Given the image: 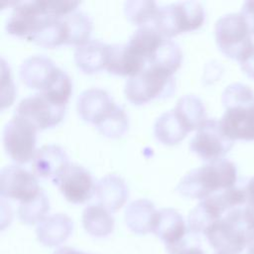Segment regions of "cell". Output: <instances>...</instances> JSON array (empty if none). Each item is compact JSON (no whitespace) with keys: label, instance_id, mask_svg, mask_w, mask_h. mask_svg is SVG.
<instances>
[{"label":"cell","instance_id":"1","mask_svg":"<svg viewBox=\"0 0 254 254\" xmlns=\"http://www.w3.org/2000/svg\"><path fill=\"white\" fill-rule=\"evenodd\" d=\"M235 165L226 160L206 163L186 174L177 186L180 194L190 198L204 199L211 194L236 185Z\"/></svg>","mask_w":254,"mask_h":254},{"label":"cell","instance_id":"2","mask_svg":"<svg viewBox=\"0 0 254 254\" xmlns=\"http://www.w3.org/2000/svg\"><path fill=\"white\" fill-rule=\"evenodd\" d=\"M252 232L243 205L226 212L207 228L204 235L216 253L239 254L247 246Z\"/></svg>","mask_w":254,"mask_h":254},{"label":"cell","instance_id":"3","mask_svg":"<svg viewBox=\"0 0 254 254\" xmlns=\"http://www.w3.org/2000/svg\"><path fill=\"white\" fill-rule=\"evenodd\" d=\"M203 21L202 5L195 1H184L159 7L153 27L165 39H170L200 28Z\"/></svg>","mask_w":254,"mask_h":254},{"label":"cell","instance_id":"4","mask_svg":"<svg viewBox=\"0 0 254 254\" xmlns=\"http://www.w3.org/2000/svg\"><path fill=\"white\" fill-rule=\"evenodd\" d=\"M175 88L176 81L172 74L147 65L140 73L129 77L124 93L131 103L142 105L154 99L171 96Z\"/></svg>","mask_w":254,"mask_h":254},{"label":"cell","instance_id":"5","mask_svg":"<svg viewBox=\"0 0 254 254\" xmlns=\"http://www.w3.org/2000/svg\"><path fill=\"white\" fill-rule=\"evenodd\" d=\"M214 35L219 51L237 62L253 45L252 34L240 12L220 17L216 21Z\"/></svg>","mask_w":254,"mask_h":254},{"label":"cell","instance_id":"6","mask_svg":"<svg viewBox=\"0 0 254 254\" xmlns=\"http://www.w3.org/2000/svg\"><path fill=\"white\" fill-rule=\"evenodd\" d=\"M37 130L26 120L14 115L3 129L6 154L17 164H26L36 154Z\"/></svg>","mask_w":254,"mask_h":254},{"label":"cell","instance_id":"7","mask_svg":"<svg viewBox=\"0 0 254 254\" xmlns=\"http://www.w3.org/2000/svg\"><path fill=\"white\" fill-rule=\"evenodd\" d=\"M233 145L234 141L224 134L219 121L207 119L196 130L190 143V149L201 160L210 163L223 159Z\"/></svg>","mask_w":254,"mask_h":254},{"label":"cell","instance_id":"8","mask_svg":"<svg viewBox=\"0 0 254 254\" xmlns=\"http://www.w3.org/2000/svg\"><path fill=\"white\" fill-rule=\"evenodd\" d=\"M65 106L58 105L42 92L22 99L15 109L16 116L28 121L37 131L58 125L64 115Z\"/></svg>","mask_w":254,"mask_h":254},{"label":"cell","instance_id":"9","mask_svg":"<svg viewBox=\"0 0 254 254\" xmlns=\"http://www.w3.org/2000/svg\"><path fill=\"white\" fill-rule=\"evenodd\" d=\"M41 189L34 174L20 166H6L0 173V193L24 203L35 198Z\"/></svg>","mask_w":254,"mask_h":254},{"label":"cell","instance_id":"10","mask_svg":"<svg viewBox=\"0 0 254 254\" xmlns=\"http://www.w3.org/2000/svg\"><path fill=\"white\" fill-rule=\"evenodd\" d=\"M62 194L71 203H84L95 192L92 176L83 167L69 164L63 173L53 180Z\"/></svg>","mask_w":254,"mask_h":254},{"label":"cell","instance_id":"11","mask_svg":"<svg viewBox=\"0 0 254 254\" xmlns=\"http://www.w3.org/2000/svg\"><path fill=\"white\" fill-rule=\"evenodd\" d=\"M219 124L224 134L232 141H253L254 102L225 108L224 114L219 120Z\"/></svg>","mask_w":254,"mask_h":254},{"label":"cell","instance_id":"12","mask_svg":"<svg viewBox=\"0 0 254 254\" xmlns=\"http://www.w3.org/2000/svg\"><path fill=\"white\" fill-rule=\"evenodd\" d=\"M46 16L41 10L38 1L16 2L6 22V32L10 35L29 40Z\"/></svg>","mask_w":254,"mask_h":254},{"label":"cell","instance_id":"13","mask_svg":"<svg viewBox=\"0 0 254 254\" xmlns=\"http://www.w3.org/2000/svg\"><path fill=\"white\" fill-rule=\"evenodd\" d=\"M59 68L51 59L33 56L22 63L19 74L25 85L41 92L50 85Z\"/></svg>","mask_w":254,"mask_h":254},{"label":"cell","instance_id":"14","mask_svg":"<svg viewBox=\"0 0 254 254\" xmlns=\"http://www.w3.org/2000/svg\"><path fill=\"white\" fill-rule=\"evenodd\" d=\"M115 102L108 92L100 88H89L80 93L76 101L79 117L94 126L102 120L115 106Z\"/></svg>","mask_w":254,"mask_h":254},{"label":"cell","instance_id":"15","mask_svg":"<svg viewBox=\"0 0 254 254\" xmlns=\"http://www.w3.org/2000/svg\"><path fill=\"white\" fill-rule=\"evenodd\" d=\"M146 64V60L133 52L128 44H113L108 46L105 69L109 73L132 77L140 73L147 66Z\"/></svg>","mask_w":254,"mask_h":254},{"label":"cell","instance_id":"16","mask_svg":"<svg viewBox=\"0 0 254 254\" xmlns=\"http://www.w3.org/2000/svg\"><path fill=\"white\" fill-rule=\"evenodd\" d=\"M69 165L68 156L60 146L46 145L37 150L33 159L34 173L45 179H56Z\"/></svg>","mask_w":254,"mask_h":254},{"label":"cell","instance_id":"17","mask_svg":"<svg viewBox=\"0 0 254 254\" xmlns=\"http://www.w3.org/2000/svg\"><path fill=\"white\" fill-rule=\"evenodd\" d=\"M152 232H154L166 247L180 242L188 233L183 216L173 208H162L157 211Z\"/></svg>","mask_w":254,"mask_h":254},{"label":"cell","instance_id":"18","mask_svg":"<svg viewBox=\"0 0 254 254\" xmlns=\"http://www.w3.org/2000/svg\"><path fill=\"white\" fill-rule=\"evenodd\" d=\"M97 200L109 212L117 211L126 202L129 190L125 181L117 175H107L95 184Z\"/></svg>","mask_w":254,"mask_h":254},{"label":"cell","instance_id":"19","mask_svg":"<svg viewBox=\"0 0 254 254\" xmlns=\"http://www.w3.org/2000/svg\"><path fill=\"white\" fill-rule=\"evenodd\" d=\"M108 46L97 40H89L87 43L76 47L74 51L76 66L86 74L99 72L106 66Z\"/></svg>","mask_w":254,"mask_h":254},{"label":"cell","instance_id":"20","mask_svg":"<svg viewBox=\"0 0 254 254\" xmlns=\"http://www.w3.org/2000/svg\"><path fill=\"white\" fill-rule=\"evenodd\" d=\"M29 41L44 48L66 45L67 33L63 17L47 15Z\"/></svg>","mask_w":254,"mask_h":254},{"label":"cell","instance_id":"21","mask_svg":"<svg viewBox=\"0 0 254 254\" xmlns=\"http://www.w3.org/2000/svg\"><path fill=\"white\" fill-rule=\"evenodd\" d=\"M174 111L188 133L197 130L207 120L202 101L193 94L182 96Z\"/></svg>","mask_w":254,"mask_h":254},{"label":"cell","instance_id":"22","mask_svg":"<svg viewBox=\"0 0 254 254\" xmlns=\"http://www.w3.org/2000/svg\"><path fill=\"white\" fill-rule=\"evenodd\" d=\"M72 230V221L65 214H54L43 219L37 227L39 240L49 246L64 241Z\"/></svg>","mask_w":254,"mask_h":254},{"label":"cell","instance_id":"23","mask_svg":"<svg viewBox=\"0 0 254 254\" xmlns=\"http://www.w3.org/2000/svg\"><path fill=\"white\" fill-rule=\"evenodd\" d=\"M157 211L153 202L148 199L134 200L126 207V224L133 232L138 234L151 232Z\"/></svg>","mask_w":254,"mask_h":254},{"label":"cell","instance_id":"24","mask_svg":"<svg viewBox=\"0 0 254 254\" xmlns=\"http://www.w3.org/2000/svg\"><path fill=\"white\" fill-rule=\"evenodd\" d=\"M154 135L156 139L164 145H176L183 141L187 135V130L178 119L174 109L163 113L154 124Z\"/></svg>","mask_w":254,"mask_h":254},{"label":"cell","instance_id":"25","mask_svg":"<svg viewBox=\"0 0 254 254\" xmlns=\"http://www.w3.org/2000/svg\"><path fill=\"white\" fill-rule=\"evenodd\" d=\"M82 224L92 236L103 237L112 232L114 219L109 211L100 204H91L83 210Z\"/></svg>","mask_w":254,"mask_h":254},{"label":"cell","instance_id":"26","mask_svg":"<svg viewBox=\"0 0 254 254\" xmlns=\"http://www.w3.org/2000/svg\"><path fill=\"white\" fill-rule=\"evenodd\" d=\"M165 38L153 27H140L130 37L128 46L138 56L146 60L147 64L157 49L161 46Z\"/></svg>","mask_w":254,"mask_h":254},{"label":"cell","instance_id":"27","mask_svg":"<svg viewBox=\"0 0 254 254\" xmlns=\"http://www.w3.org/2000/svg\"><path fill=\"white\" fill-rule=\"evenodd\" d=\"M183 54L179 45L171 39H165L148 61V65L157 67L173 75L181 66Z\"/></svg>","mask_w":254,"mask_h":254},{"label":"cell","instance_id":"28","mask_svg":"<svg viewBox=\"0 0 254 254\" xmlns=\"http://www.w3.org/2000/svg\"><path fill=\"white\" fill-rule=\"evenodd\" d=\"M63 19L67 33L66 45L78 47L89 41L92 22L85 13L75 10L63 16Z\"/></svg>","mask_w":254,"mask_h":254},{"label":"cell","instance_id":"29","mask_svg":"<svg viewBox=\"0 0 254 254\" xmlns=\"http://www.w3.org/2000/svg\"><path fill=\"white\" fill-rule=\"evenodd\" d=\"M159 7L154 1L131 0L124 4L126 18L134 25L140 27L153 26Z\"/></svg>","mask_w":254,"mask_h":254},{"label":"cell","instance_id":"30","mask_svg":"<svg viewBox=\"0 0 254 254\" xmlns=\"http://www.w3.org/2000/svg\"><path fill=\"white\" fill-rule=\"evenodd\" d=\"M95 127L105 137L119 138L127 132L129 121L125 111L119 105L115 104V106L95 125Z\"/></svg>","mask_w":254,"mask_h":254},{"label":"cell","instance_id":"31","mask_svg":"<svg viewBox=\"0 0 254 254\" xmlns=\"http://www.w3.org/2000/svg\"><path fill=\"white\" fill-rule=\"evenodd\" d=\"M221 217L205 201L201 200L189 214L188 231L195 235L204 234L207 228Z\"/></svg>","mask_w":254,"mask_h":254},{"label":"cell","instance_id":"32","mask_svg":"<svg viewBox=\"0 0 254 254\" xmlns=\"http://www.w3.org/2000/svg\"><path fill=\"white\" fill-rule=\"evenodd\" d=\"M50 209V203L47 195L41 190L39 194L30 201L20 203L18 214L22 222L34 224L45 219V215Z\"/></svg>","mask_w":254,"mask_h":254},{"label":"cell","instance_id":"33","mask_svg":"<svg viewBox=\"0 0 254 254\" xmlns=\"http://www.w3.org/2000/svg\"><path fill=\"white\" fill-rule=\"evenodd\" d=\"M71 91L72 85L69 76L64 70L59 68L50 85L41 92L52 102L58 105L65 106Z\"/></svg>","mask_w":254,"mask_h":254},{"label":"cell","instance_id":"34","mask_svg":"<svg viewBox=\"0 0 254 254\" xmlns=\"http://www.w3.org/2000/svg\"><path fill=\"white\" fill-rule=\"evenodd\" d=\"M221 101L224 109L234 105L254 102V92L243 83H232L224 89Z\"/></svg>","mask_w":254,"mask_h":254},{"label":"cell","instance_id":"35","mask_svg":"<svg viewBox=\"0 0 254 254\" xmlns=\"http://www.w3.org/2000/svg\"><path fill=\"white\" fill-rule=\"evenodd\" d=\"M39 5L44 14L63 17L76 10L79 1L72 0H39Z\"/></svg>","mask_w":254,"mask_h":254},{"label":"cell","instance_id":"36","mask_svg":"<svg viewBox=\"0 0 254 254\" xmlns=\"http://www.w3.org/2000/svg\"><path fill=\"white\" fill-rule=\"evenodd\" d=\"M15 97V86L11 76V69L5 60L1 59V109L10 106Z\"/></svg>","mask_w":254,"mask_h":254},{"label":"cell","instance_id":"37","mask_svg":"<svg viewBox=\"0 0 254 254\" xmlns=\"http://www.w3.org/2000/svg\"><path fill=\"white\" fill-rule=\"evenodd\" d=\"M169 254H204L200 247L198 235L188 231L187 235L177 244L166 247Z\"/></svg>","mask_w":254,"mask_h":254},{"label":"cell","instance_id":"38","mask_svg":"<svg viewBox=\"0 0 254 254\" xmlns=\"http://www.w3.org/2000/svg\"><path fill=\"white\" fill-rule=\"evenodd\" d=\"M242 71L249 77L254 79V44L245 52L238 61Z\"/></svg>","mask_w":254,"mask_h":254},{"label":"cell","instance_id":"39","mask_svg":"<svg viewBox=\"0 0 254 254\" xmlns=\"http://www.w3.org/2000/svg\"><path fill=\"white\" fill-rule=\"evenodd\" d=\"M240 13L244 17L251 34L254 35V1H246L243 4Z\"/></svg>","mask_w":254,"mask_h":254},{"label":"cell","instance_id":"40","mask_svg":"<svg viewBox=\"0 0 254 254\" xmlns=\"http://www.w3.org/2000/svg\"><path fill=\"white\" fill-rule=\"evenodd\" d=\"M246 190V203L245 206L254 209V176L245 185Z\"/></svg>","mask_w":254,"mask_h":254},{"label":"cell","instance_id":"41","mask_svg":"<svg viewBox=\"0 0 254 254\" xmlns=\"http://www.w3.org/2000/svg\"><path fill=\"white\" fill-rule=\"evenodd\" d=\"M54 254H86L79 250H76L71 247H62L54 252Z\"/></svg>","mask_w":254,"mask_h":254},{"label":"cell","instance_id":"42","mask_svg":"<svg viewBox=\"0 0 254 254\" xmlns=\"http://www.w3.org/2000/svg\"><path fill=\"white\" fill-rule=\"evenodd\" d=\"M246 254H254V231L251 233L248 243H247V253Z\"/></svg>","mask_w":254,"mask_h":254},{"label":"cell","instance_id":"43","mask_svg":"<svg viewBox=\"0 0 254 254\" xmlns=\"http://www.w3.org/2000/svg\"><path fill=\"white\" fill-rule=\"evenodd\" d=\"M216 254H219V253H216Z\"/></svg>","mask_w":254,"mask_h":254}]
</instances>
